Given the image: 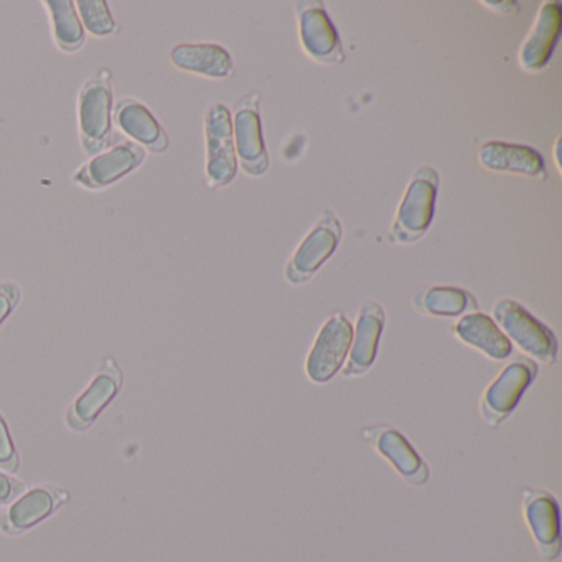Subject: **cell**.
Returning a JSON list of instances; mask_svg holds the SVG:
<instances>
[{
	"instance_id": "6da1fadb",
	"label": "cell",
	"mask_w": 562,
	"mask_h": 562,
	"mask_svg": "<svg viewBox=\"0 0 562 562\" xmlns=\"http://www.w3.org/2000/svg\"><path fill=\"white\" fill-rule=\"evenodd\" d=\"M439 192V173L429 166L419 167L411 177L403 202L391 226L390 239L401 245L419 241L432 225Z\"/></svg>"
},
{
	"instance_id": "7a4b0ae2",
	"label": "cell",
	"mask_w": 562,
	"mask_h": 562,
	"mask_svg": "<svg viewBox=\"0 0 562 562\" xmlns=\"http://www.w3.org/2000/svg\"><path fill=\"white\" fill-rule=\"evenodd\" d=\"M113 83L111 71L101 70L91 77L78 94V121L85 153L94 156L114 144Z\"/></svg>"
},
{
	"instance_id": "3957f363",
	"label": "cell",
	"mask_w": 562,
	"mask_h": 562,
	"mask_svg": "<svg viewBox=\"0 0 562 562\" xmlns=\"http://www.w3.org/2000/svg\"><path fill=\"white\" fill-rule=\"evenodd\" d=\"M493 315L496 324L522 351L542 363H554L558 358V338L521 304L513 299H502L493 307Z\"/></svg>"
},
{
	"instance_id": "277c9868",
	"label": "cell",
	"mask_w": 562,
	"mask_h": 562,
	"mask_svg": "<svg viewBox=\"0 0 562 562\" xmlns=\"http://www.w3.org/2000/svg\"><path fill=\"white\" fill-rule=\"evenodd\" d=\"M206 186L222 189L238 173L232 113L222 103L212 104L205 113Z\"/></svg>"
},
{
	"instance_id": "5b68a950",
	"label": "cell",
	"mask_w": 562,
	"mask_h": 562,
	"mask_svg": "<svg viewBox=\"0 0 562 562\" xmlns=\"http://www.w3.org/2000/svg\"><path fill=\"white\" fill-rule=\"evenodd\" d=\"M236 159L245 173L261 177L268 172L269 157L261 130V97L252 93L236 103L233 114Z\"/></svg>"
},
{
	"instance_id": "8992f818",
	"label": "cell",
	"mask_w": 562,
	"mask_h": 562,
	"mask_svg": "<svg viewBox=\"0 0 562 562\" xmlns=\"http://www.w3.org/2000/svg\"><path fill=\"white\" fill-rule=\"evenodd\" d=\"M341 241L340 218L334 210H325L317 225L308 232L299 245L285 268V278L291 284L307 282L318 269L334 255Z\"/></svg>"
},
{
	"instance_id": "52a82bcc",
	"label": "cell",
	"mask_w": 562,
	"mask_h": 562,
	"mask_svg": "<svg viewBox=\"0 0 562 562\" xmlns=\"http://www.w3.org/2000/svg\"><path fill=\"white\" fill-rule=\"evenodd\" d=\"M295 14L301 27L302 45L308 57L324 65L344 64L340 37L321 0L295 2Z\"/></svg>"
},
{
	"instance_id": "ba28073f",
	"label": "cell",
	"mask_w": 562,
	"mask_h": 562,
	"mask_svg": "<svg viewBox=\"0 0 562 562\" xmlns=\"http://www.w3.org/2000/svg\"><path fill=\"white\" fill-rule=\"evenodd\" d=\"M353 340V328L344 314H335L318 331L305 363L307 376L315 383H327L344 364Z\"/></svg>"
},
{
	"instance_id": "9c48e42d",
	"label": "cell",
	"mask_w": 562,
	"mask_h": 562,
	"mask_svg": "<svg viewBox=\"0 0 562 562\" xmlns=\"http://www.w3.org/2000/svg\"><path fill=\"white\" fill-rule=\"evenodd\" d=\"M536 374H538V367L535 361L519 358L509 363L490 384L482 400V416L488 426H498L513 413Z\"/></svg>"
},
{
	"instance_id": "30bf717a",
	"label": "cell",
	"mask_w": 562,
	"mask_h": 562,
	"mask_svg": "<svg viewBox=\"0 0 562 562\" xmlns=\"http://www.w3.org/2000/svg\"><path fill=\"white\" fill-rule=\"evenodd\" d=\"M146 159V149L133 140L116 143L106 153L94 156L75 172L74 182L87 190L113 186L136 170Z\"/></svg>"
},
{
	"instance_id": "8fae6325",
	"label": "cell",
	"mask_w": 562,
	"mask_h": 562,
	"mask_svg": "<svg viewBox=\"0 0 562 562\" xmlns=\"http://www.w3.org/2000/svg\"><path fill=\"white\" fill-rule=\"evenodd\" d=\"M562 27V9L555 0L544 2L528 37L519 48V67L528 74L544 70L554 54Z\"/></svg>"
},
{
	"instance_id": "7c38bea8",
	"label": "cell",
	"mask_w": 562,
	"mask_h": 562,
	"mask_svg": "<svg viewBox=\"0 0 562 562\" xmlns=\"http://www.w3.org/2000/svg\"><path fill=\"white\" fill-rule=\"evenodd\" d=\"M123 383V374L113 358H106L100 373L91 381L90 387L75 401L67 414L71 429L85 430L100 416L101 411L111 403Z\"/></svg>"
},
{
	"instance_id": "4fadbf2b",
	"label": "cell",
	"mask_w": 562,
	"mask_h": 562,
	"mask_svg": "<svg viewBox=\"0 0 562 562\" xmlns=\"http://www.w3.org/2000/svg\"><path fill=\"white\" fill-rule=\"evenodd\" d=\"M363 437H367L368 442L373 443L381 456L393 463L394 469L407 482L414 485H424L427 482L429 470L403 434L397 432L393 427L380 426L363 430Z\"/></svg>"
},
{
	"instance_id": "5bb4252c",
	"label": "cell",
	"mask_w": 562,
	"mask_h": 562,
	"mask_svg": "<svg viewBox=\"0 0 562 562\" xmlns=\"http://www.w3.org/2000/svg\"><path fill=\"white\" fill-rule=\"evenodd\" d=\"M384 327V311L378 302L368 301L358 314L357 334L351 344L350 360L345 367L347 378L360 376L373 367Z\"/></svg>"
},
{
	"instance_id": "9a60e30c",
	"label": "cell",
	"mask_w": 562,
	"mask_h": 562,
	"mask_svg": "<svg viewBox=\"0 0 562 562\" xmlns=\"http://www.w3.org/2000/svg\"><path fill=\"white\" fill-rule=\"evenodd\" d=\"M479 162L493 172L518 173L546 180L544 160L532 147L490 140L479 150Z\"/></svg>"
},
{
	"instance_id": "2e32d148",
	"label": "cell",
	"mask_w": 562,
	"mask_h": 562,
	"mask_svg": "<svg viewBox=\"0 0 562 562\" xmlns=\"http://www.w3.org/2000/svg\"><path fill=\"white\" fill-rule=\"evenodd\" d=\"M114 121L117 127L131 139L137 140L154 154H164L169 149V134L162 124L154 117L153 111L137 100H121L114 108Z\"/></svg>"
},
{
	"instance_id": "e0dca14e",
	"label": "cell",
	"mask_w": 562,
	"mask_h": 562,
	"mask_svg": "<svg viewBox=\"0 0 562 562\" xmlns=\"http://www.w3.org/2000/svg\"><path fill=\"white\" fill-rule=\"evenodd\" d=\"M173 67L189 74L223 80L235 74L232 55L222 45L182 44L170 52Z\"/></svg>"
},
{
	"instance_id": "ac0fdd59",
	"label": "cell",
	"mask_w": 562,
	"mask_h": 562,
	"mask_svg": "<svg viewBox=\"0 0 562 562\" xmlns=\"http://www.w3.org/2000/svg\"><path fill=\"white\" fill-rule=\"evenodd\" d=\"M525 512L542 558H558L559 508L555 499L549 493L526 490Z\"/></svg>"
},
{
	"instance_id": "d6986e66",
	"label": "cell",
	"mask_w": 562,
	"mask_h": 562,
	"mask_svg": "<svg viewBox=\"0 0 562 562\" xmlns=\"http://www.w3.org/2000/svg\"><path fill=\"white\" fill-rule=\"evenodd\" d=\"M453 334L470 347L485 353L492 360H505L512 355V341L499 330L498 325L486 315L469 314L460 318Z\"/></svg>"
},
{
	"instance_id": "ffe728a7",
	"label": "cell",
	"mask_w": 562,
	"mask_h": 562,
	"mask_svg": "<svg viewBox=\"0 0 562 562\" xmlns=\"http://www.w3.org/2000/svg\"><path fill=\"white\" fill-rule=\"evenodd\" d=\"M414 305L434 317H457L467 311H476L475 297L470 292L450 285L423 289L414 295Z\"/></svg>"
},
{
	"instance_id": "44dd1931",
	"label": "cell",
	"mask_w": 562,
	"mask_h": 562,
	"mask_svg": "<svg viewBox=\"0 0 562 562\" xmlns=\"http://www.w3.org/2000/svg\"><path fill=\"white\" fill-rule=\"evenodd\" d=\"M58 490L42 486L25 493L19 502L9 509L5 515L4 526L9 531H22V529L31 528L37 525L42 519L47 518L55 508H57Z\"/></svg>"
},
{
	"instance_id": "7402d4cb",
	"label": "cell",
	"mask_w": 562,
	"mask_h": 562,
	"mask_svg": "<svg viewBox=\"0 0 562 562\" xmlns=\"http://www.w3.org/2000/svg\"><path fill=\"white\" fill-rule=\"evenodd\" d=\"M48 15H50L52 31L58 48L65 54H75L80 50L87 41L83 24L78 19L77 8L71 0H47Z\"/></svg>"
},
{
	"instance_id": "603a6c76",
	"label": "cell",
	"mask_w": 562,
	"mask_h": 562,
	"mask_svg": "<svg viewBox=\"0 0 562 562\" xmlns=\"http://www.w3.org/2000/svg\"><path fill=\"white\" fill-rule=\"evenodd\" d=\"M77 8L81 14V21L87 25L88 31L97 37H108L117 31L110 5L104 0H80L77 2Z\"/></svg>"
},
{
	"instance_id": "cb8c5ba5",
	"label": "cell",
	"mask_w": 562,
	"mask_h": 562,
	"mask_svg": "<svg viewBox=\"0 0 562 562\" xmlns=\"http://www.w3.org/2000/svg\"><path fill=\"white\" fill-rule=\"evenodd\" d=\"M0 465L9 472H15L19 467L18 452H15L14 442L9 434L8 424L0 416Z\"/></svg>"
},
{
	"instance_id": "d4e9b609",
	"label": "cell",
	"mask_w": 562,
	"mask_h": 562,
	"mask_svg": "<svg viewBox=\"0 0 562 562\" xmlns=\"http://www.w3.org/2000/svg\"><path fill=\"white\" fill-rule=\"evenodd\" d=\"M21 301V289L14 282H2L0 284V324L11 315L15 305Z\"/></svg>"
},
{
	"instance_id": "484cf974",
	"label": "cell",
	"mask_w": 562,
	"mask_h": 562,
	"mask_svg": "<svg viewBox=\"0 0 562 562\" xmlns=\"http://www.w3.org/2000/svg\"><path fill=\"white\" fill-rule=\"evenodd\" d=\"M22 485L15 480L9 479L8 475L0 472V505L8 503L9 499L14 498L21 492Z\"/></svg>"
},
{
	"instance_id": "4316f807",
	"label": "cell",
	"mask_w": 562,
	"mask_h": 562,
	"mask_svg": "<svg viewBox=\"0 0 562 562\" xmlns=\"http://www.w3.org/2000/svg\"><path fill=\"white\" fill-rule=\"evenodd\" d=\"M483 4L490 8V11L502 12V14H509V12H518L519 5L512 0H505V2H492V0H485Z\"/></svg>"
}]
</instances>
